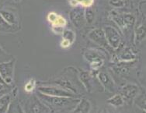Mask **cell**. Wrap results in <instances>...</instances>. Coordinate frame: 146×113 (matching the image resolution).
Segmentation results:
<instances>
[{
    "label": "cell",
    "instance_id": "obj_12",
    "mask_svg": "<svg viewBox=\"0 0 146 113\" xmlns=\"http://www.w3.org/2000/svg\"><path fill=\"white\" fill-rule=\"evenodd\" d=\"M47 19L53 27L65 28V27L67 24V21L65 17L58 14L55 12H50L47 16Z\"/></svg>",
    "mask_w": 146,
    "mask_h": 113
},
{
    "label": "cell",
    "instance_id": "obj_5",
    "mask_svg": "<svg viewBox=\"0 0 146 113\" xmlns=\"http://www.w3.org/2000/svg\"><path fill=\"white\" fill-rule=\"evenodd\" d=\"M103 30L108 45L113 49H117L121 42V36L119 31L112 26H105Z\"/></svg>",
    "mask_w": 146,
    "mask_h": 113
},
{
    "label": "cell",
    "instance_id": "obj_18",
    "mask_svg": "<svg viewBox=\"0 0 146 113\" xmlns=\"http://www.w3.org/2000/svg\"><path fill=\"white\" fill-rule=\"evenodd\" d=\"M145 38V26L144 24H141L138 26L137 28L135 29V43L138 44L142 41Z\"/></svg>",
    "mask_w": 146,
    "mask_h": 113
},
{
    "label": "cell",
    "instance_id": "obj_32",
    "mask_svg": "<svg viewBox=\"0 0 146 113\" xmlns=\"http://www.w3.org/2000/svg\"><path fill=\"white\" fill-rule=\"evenodd\" d=\"M5 88H6V86H4V85L2 84H0V91H1L2 90H3Z\"/></svg>",
    "mask_w": 146,
    "mask_h": 113
},
{
    "label": "cell",
    "instance_id": "obj_30",
    "mask_svg": "<svg viewBox=\"0 0 146 113\" xmlns=\"http://www.w3.org/2000/svg\"><path fill=\"white\" fill-rule=\"evenodd\" d=\"M0 84H3V85H4V86H6V87H8V86H7V85H6V84H5V82L3 81V78H2V76H1V75H0Z\"/></svg>",
    "mask_w": 146,
    "mask_h": 113
},
{
    "label": "cell",
    "instance_id": "obj_15",
    "mask_svg": "<svg viewBox=\"0 0 146 113\" xmlns=\"http://www.w3.org/2000/svg\"><path fill=\"white\" fill-rule=\"evenodd\" d=\"M79 79L87 91L90 92L93 89L92 75L88 71L80 70L79 73Z\"/></svg>",
    "mask_w": 146,
    "mask_h": 113
},
{
    "label": "cell",
    "instance_id": "obj_22",
    "mask_svg": "<svg viewBox=\"0 0 146 113\" xmlns=\"http://www.w3.org/2000/svg\"><path fill=\"white\" fill-rule=\"evenodd\" d=\"M84 17L85 20L86 21V23L89 24H91L95 19V13L93 9L91 7L84 9Z\"/></svg>",
    "mask_w": 146,
    "mask_h": 113
},
{
    "label": "cell",
    "instance_id": "obj_13",
    "mask_svg": "<svg viewBox=\"0 0 146 113\" xmlns=\"http://www.w3.org/2000/svg\"><path fill=\"white\" fill-rule=\"evenodd\" d=\"M83 56L88 62H104L105 61L106 56L102 51L99 50H87L83 53Z\"/></svg>",
    "mask_w": 146,
    "mask_h": 113
},
{
    "label": "cell",
    "instance_id": "obj_1",
    "mask_svg": "<svg viewBox=\"0 0 146 113\" xmlns=\"http://www.w3.org/2000/svg\"><path fill=\"white\" fill-rule=\"evenodd\" d=\"M36 97L51 111L52 108L62 110L64 108H68L70 106L75 108L76 104L79 101V98H66V97H55L45 95L37 92Z\"/></svg>",
    "mask_w": 146,
    "mask_h": 113
},
{
    "label": "cell",
    "instance_id": "obj_20",
    "mask_svg": "<svg viewBox=\"0 0 146 113\" xmlns=\"http://www.w3.org/2000/svg\"><path fill=\"white\" fill-rule=\"evenodd\" d=\"M136 58L135 53L131 49H125L120 56V61L124 62H129L134 61Z\"/></svg>",
    "mask_w": 146,
    "mask_h": 113
},
{
    "label": "cell",
    "instance_id": "obj_34",
    "mask_svg": "<svg viewBox=\"0 0 146 113\" xmlns=\"http://www.w3.org/2000/svg\"><path fill=\"white\" fill-rule=\"evenodd\" d=\"M14 2H16V3H19V2H20L21 0H13Z\"/></svg>",
    "mask_w": 146,
    "mask_h": 113
},
{
    "label": "cell",
    "instance_id": "obj_26",
    "mask_svg": "<svg viewBox=\"0 0 146 113\" xmlns=\"http://www.w3.org/2000/svg\"><path fill=\"white\" fill-rule=\"evenodd\" d=\"M13 27H14L9 25L8 23L3 20V17L0 16V32H7Z\"/></svg>",
    "mask_w": 146,
    "mask_h": 113
},
{
    "label": "cell",
    "instance_id": "obj_2",
    "mask_svg": "<svg viewBox=\"0 0 146 113\" xmlns=\"http://www.w3.org/2000/svg\"><path fill=\"white\" fill-rule=\"evenodd\" d=\"M37 90L40 93L49 95V96L55 97H66V98H79V96L76 94L71 92L69 90H65L64 88L58 86H51V85H43L39 86Z\"/></svg>",
    "mask_w": 146,
    "mask_h": 113
},
{
    "label": "cell",
    "instance_id": "obj_14",
    "mask_svg": "<svg viewBox=\"0 0 146 113\" xmlns=\"http://www.w3.org/2000/svg\"><path fill=\"white\" fill-rule=\"evenodd\" d=\"M92 105L90 100L86 98L79 99L78 103L73 108L72 113H90Z\"/></svg>",
    "mask_w": 146,
    "mask_h": 113
},
{
    "label": "cell",
    "instance_id": "obj_28",
    "mask_svg": "<svg viewBox=\"0 0 146 113\" xmlns=\"http://www.w3.org/2000/svg\"><path fill=\"white\" fill-rule=\"evenodd\" d=\"M60 46L62 47V48H68L70 46H72L70 43L67 41H65V40H63L62 39L61 41V42H60Z\"/></svg>",
    "mask_w": 146,
    "mask_h": 113
},
{
    "label": "cell",
    "instance_id": "obj_23",
    "mask_svg": "<svg viewBox=\"0 0 146 113\" xmlns=\"http://www.w3.org/2000/svg\"><path fill=\"white\" fill-rule=\"evenodd\" d=\"M36 87V80L34 79V78H31V79L27 80V82L26 83L25 85H24V88H24L25 92L31 94L32 93L34 90H35Z\"/></svg>",
    "mask_w": 146,
    "mask_h": 113
},
{
    "label": "cell",
    "instance_id": "obj_11",
    "mask_svg": "<svg viewBox=\"0 0 146 113\" xmlns=\"http://www.w3.org/2000/svg\"><path fill=\"white\" fill-rule=\"evenodd\" d=\"M88 37L91 41H93V42L100 45L102 47H105V48L110 47L108 44H107V40H106V37H105V34H104L103 29H93V31H90V34H88Z\"/></svg>",
    "mask_w": 146,
    "mask_h": 113
},
{
    "label": "cell",
    "instance_id": "obj_21",
    "mask_svg": "<svg viewBox=\"0 0 146 113\" xmlns=\"http://www.w3.org/2000/svg\"><path fill=\"white\" fill-rule=\"evenodd\" d=\"M70 3L73 7L79 5L82 8L86 9L93 6L94 3V0H71Z\"/></svg>",
    "mask_w": 146,
    "mask_h": 113
},
{
    "label": "cell",
    "instance_id": "obj_31",
    "mask_svg": "<svg viewBox=\"0 0 146 113\" xmlns=\"http://www.w3.org/2000/svg\"><path fill=\"white\" fill-rule=\"evenodd\" d=\"M1 54H7V53H6V51L3 50V48L0 46V55H1Z\"/></svg>",
    "mask_w": 146,
    "mask_h": 113
},
{
    "label": "cell",
    "instance_id": "obj_10",
    "mask_svg": "<svg viewBox=\"0 0 146 113\" xmlns=\"http://www.w3.org/2000/svg\"><path fill=\"white\" fill-rule=\"evenodd\" d=\"M97 78L105 90H107L108 92H112V93L113 91H115V83L107 72H104V71L99 72L97 74Z\"/></svg>",
    "mask_w": 146,
    "mask_h": 113
},
{
    "label": "cell",
    "instance_id": "obj_8",
    "mask_svg": "<svg viewBox=\"0 0 146 113\" xmlns=\"http://www.w3.org/2000/svg\"><path fill=\"white\" fill-rule=\"evenodd\" d=\"M17 96V88H15L9 92L0 96V113H8L12 102Z\"/></svg>",
    "mask_w": 146,
    "mask_h": 113
},
{
    "label": "cell",
    "instance_id": "obj_9",
    "mask_svg": "<svg viewBox=\"0 0 146 113\" xmlns=\"http://www.w3.org/2000/svg\"><path fill=\"white\" fill-rule=\"evenodd\" d=\"M50 112L51 110L36 96L31 99L28 104L27 113H50Z\"/></svg>",
    "mask_w": 146,
    "mask_h": 113
},
{
    "label": "cell",
    "instance_id": "obj_25",
    "mask_svg": "<svg viewBox=\"0 0 146 113\" xmlns=\"http://www.w3.org/2000/svg\"><path fill=\"white\" fill-rule=\"evenodd\" d=\"M134 101H136V103H138V106L143 110L145 111V95L141 94L140 96H137Z\"/></svg>",
    "mask_w": 146,
    "mask_h": 113
},
{
    "label": "cell",
    "instance_id": "obj_17",
    "mask_svg": "<svg viewBox=\"0 0 146 113\" xmlns=\"http://www.w3.org/2000/svg\"><path fill=\"white\" fill-rule=\"evenodd\" d=\"M107 104H109L110 105H111L113 107L118 108L121 107L124 105V100L123 98V97L121 96L120 94H116L114 95H113L111 98H110L107 100Z\"/></svg>",
    "mask_w": 146,
    "mask_h": 113
},
{
    "label": "cell",
    "instance_id": "obj_4",
    "mask_svg": "<svg viewBox=\"0 0 146 113\" xmlns=\"http://www.w3.org/2000/svg\"><path fill=\"white\" fill-rule=\"evenodd\" d=\"M110 17L119 26V27L121 30L127 29L130 27L134 26L135 23V17L131 13L121 14V13L113 10L110 12Z\"/></svg>",
    "mask_w": 146,
    "mask_h": 113
},
{
    "label": "cell",
    "instance_id": "obj_33",
    "mask_svg": "<svg viewBox=\"0 0 146 113\" xmlns=\"http://www.w3.org/2000/svg\"><path fill=\"white\" fill-rule=\"evenodd\" d=\"M100 113H110V112L107 110V109H105V108H104V109H103V110L100 112Z\"/></svg>",
    "mask_w": 146,
    "mask_h": 113
},
{
    "label": "cell",
    "instance_id": "obj_27",
    "mask_svg": "<svg viewBox=\"0 0 146 113\" xmlns=\"http://www.w3.org/2000/svg\"><path fill=\"white\" fill-rule=\"evenodd\" d=\"M12 113H26L24 109L23 108L22 106L20 105L19 102H17V104L14 105V107L12 110Z\"/></svg>",
    "mask_w": 146,
    "mask_h": 113
},
{
    "label": "cell",
    "instance_id": "obj_3",
    "mask_svg": "<svg viewBox=\"0 0 146 113\" xmlns=\"http://www.w3.org/2000/svg\"><path fill=\"white\" fill-rule=\"evenodd\" d=\"M17 59L0 63V75L7 86L13 84L14 81V71Z\"/></svg>",
    "mask_w": 146,
    "mask_h": 113
},
{
    "label": "cell",
    "instance_id": "obj_7",
    "mask_svg": "<svg viewBox=\"0 0 146 113\" xmlns=\"http://www.w3.org/2000/svg\"><path fill=\"white\" fill-rule=\"evenodd\" d=\"M69 18L73 25L77 28H80L82 27L85 21L84 8L82 6H77L73 7V9L69 13Z\"/></svg>",
    "mask_w": 146,
    "mask_h": 113
},
{
    "label": "cell",
    "instance_id": "obj_29",
    "mask_svg": "<svg viewBox=\"0 0 146 113\" xmlns=\"http://www.w3.org/2000/svg\"><path fill=\"white\" fill-rule=\"evenodd\" d=\"M64 30H65V29L62 28V27H52V31H53V32L54 34H62Z\"/></svg>",
    "mask_w": 146,
    "mask_h": 113
},
{
    "label": "cell",
    "instance_id": "obj_24",
    "mask_svg": "<svg viewBox=\"0 0 146 113\" xmlns=\"http://www.w3.org/2000/svg\"><path fill=\"white\" fill-rule=\"evenodd\" d=\"M110 6L117 9L124 8L126 6L125 0H109Z\"/></svg>",
    "mask_w": 146,
    "mask_h": 113
},
{
    "label": "cell",
    "instance_id": "obj_6",
    "mask_svg": "<svg viewBox=\"0 0 146 113\" xmlns=\"http://www.w3.org/2000/svg\"><path fill=\"white\" fill-rule=\"evenodd\" d=\"M139 94V88L135 84H127L122 87L121 90V96L123 97L124 102L132 103L135 98Z\"/></svg>",
    "mask_w": 146,
    "mask_h": 113
},
{
    "label": "cell",
    "instance_id": "obj_19",
    "mask_svg": "<svg viewBox=\"0 0 146 113\" xmlns=\"http://www.w3.org/2000/svg\"><path fill=\"white\" fill-rule=\"evenodd\" d=\"M62 39L67 41L72 45L74 42L76 41V34L73 31L70 29H65L62 32Z\"/></svg>",
    "mask_w": 146,
    "mask_h": 113
},
{
    "label": "cell",
    "instance_id": "obj_16",
    "mask_svg": "<svg viewBox=\"0 0 146 113\" xmlns=\"http://www.w3.org/2000/svg\"><path fill=\"white\" fill-rule=\"evenodd\" d=\"M0 16L3 17V20H5L9 25L12 27L17 25V18L13 12L7 10V9H1Z\"/></svg>",
    "mask_w": 146,
    "mask_h": 113
}]
</instances>
